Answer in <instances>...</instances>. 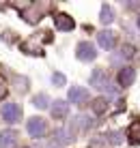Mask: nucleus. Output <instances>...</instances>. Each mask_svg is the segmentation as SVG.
Listing matches in <instances>:
<instances>
[{
  "label": "nucleus",
  "instance_id": "f257e3e1",
  "mask_svg": "<svg viewBox=\"0 0 140 148\" xmlns=\"http://www.w3.org/2000/svg\"><path fill=\"white\" fill-rule=\"evenodd\" d=\"M91 86H95V88H99V90H106V92L114 95V88H112V84H110V79H108V75H106V71H103V69H95V71H93Z\"/></svg>",
  "mask_w": 140,
  "mask_h": 148
},
{
  "label": "nucleus",
  "instance_id": "f03ea898",
  "mask_svg": "<svg viewBox=\"0 0 140 148\" xmlns=\"http://www.w3.org/2000/svg\"><path fill=\"white\" fill-rule=\"evenodd\" d=\"M2 118H4V122H9V125L17 122L22 118V108H19L17 103H4L2 105Z\"/></svg>",
  "mask_w": 140,
  "mask_h": 148
},
{
  "label": "nucleus",
  "instance_id": "7ed1b4c3",
  "mask_svg": "<svg viewBox=\"0 0 140 148\" xmlns=\"http://www.w3.org/2000/svg\"><path fill=\"white\" fill-rule=\"evenodd\" d=\"M76 56H78L80 60H84V62H89V60H95L97 52H95V47H93L89 41H82V43L78 45V52H76Z\"/></svg>",
  "mask_w": 140,
  "mask_h": 148
},
{
  "label": "nucleus",
  "instance_id": "20e7f679",
  "mask_svg": "<svg viewBox=\"0 0 140 148\" xmlns=\"http://www.w3.org/2000/svg\"><path fill=\"white\" fill-rule=\"evenodd\" d=\"M86 99H89V90L86 88H80V86H73V88L69 90V101L76 105H84Z\"/></svg>",
  "mask_w": 140,
  "mask_h": 148
},
{
  "label": "nucleus",
  "instance_id": "39448f33",
  "mask_svg": "<svg viewBox=\"0 0 140 148\" xmlns=\"http://www.w3.org/2000/svg\"><path fill=\"white\" fill-rule=\"evenodd\" d=\"M28 133L33 137H43V133H45V120L43 118H30L28 120Z\"/></svg>",
  "mask_w": 140,
  "mask_h": 148
},
{
  "label": "nucleus",
  "instance_id": "423d86ee",
  "mask_svg": "<svg viewBox=\"0 0 140 148\" xmlns=\"http://www.w3.org/2000/svg\"><path fill=\"white\" fill-rule=\"evenodd\" d=\"M15 144H17L15 131H2L0 133V148H15Z\"/></svg>",
  "mask_w": 140,
  "mask_h": 148
},
{
  "label": "nucleus",
  "instance_id": "0eeeda50",
  "mask_svg": "<svg viewBox=\"0 0 140 148\" xmlns=\"http://www.w3.org/2000/svg\"><path fill=\"white\" fill-rule=\"evenodd\" d=\"M134 79H136V71L132 67H123V71L119 73V84L121 86H132Z\"/></svg>",
  "mask_w": 140,
  "mask_h": 148
},
{
  "label": "nucleus",
  "instance_id": "6e6552de",
  "mask_svg": "<svg viewBox=\"0 0 140 148\" xmlns=\"http://www.w3.org/2000/svg\"><path fill=\"white\" fill-rule=\"evenodd\" d=\"M54 24H56L58 30H71V28H73V19H71L69 15H65V13L54 15Z\"/></svg>",
  "mask_w": 140,
  "mask_h": 148
},
{
  "label": "nucleus",
  "instance_id": "1a4fd4ad",
  "mask_svg": "<svg viewBox=\"0 0 140 148\" xmlns=\"http://www.w3.org/2000/svg\"><path fill=\"white\" fill-rule=\"evenodd\" d=\"M99 45L103 49H112L114 47V32H110V30H103V32H99Z\"/></svg>",
  "mask_w": 140,
  "mask_h": 148
},
{
  "label": "nucleus",
  "instance_id": "9d476101",
  "mask_svg": "<svg viewBox=\"0 0 140 148\" xmlns=\"http://www.w3.org/2000/svg\"><path fill=\"white\" fill-rule=\"evenodd\" d=\"M67 112H69V103H65V101H56L52 105V116L54 118H65Z\"/></svg>",
  "mask_w": 140,
  "mask_h": 148
},
{
  "label": "nucleus",
  "instance_id": "9b49d317",
  "mask_svg": "<svg viewBox=\"0 0 140 148\" xmlns=\"http://www.w3.org/2000/svg\"><path fill=\"white\" fill-rule=\"evenodd\" d=\"M127 137L134 142V144H140V122H134L127 131Z\"/></svg>",
  "mask_w": 140,
  "mask_h": 148
},
{
  "label": "nucleus",
  "instance_id": "f8f14e48",
  "mask_svg": "<svg viewBox=\"0 0 140 148\" xmlns=\"http://www.w3.org/2000/svg\"><path fill=\"white\" fill-rule=\"evenodd\" d=\"M33 103H35V108L43 110V108H48V105H50V99H48V95L41 92V95H37V97L33 99Z\"/></svg>",
  "mask_w": 140,
  "mask_h": 148
},
{
  "label": "nucleus",
  "instance_id": "ddd939ff",
  "mask_svg": "<svg viewBox=\"0 0 140 148\" xmlns=\"http://www.w3.org/2000/svg\"><path fill=\"white\" fill-rule=\"evenodd\" d=\"M101 24H110L112 19H114V13H112V9L110 7H101Z\"/></svg>",
  "mask_w": 140,
  "mask_h": 148
},
{
  "label": "nucleus",
  "instance_id": "4468645a",
  "mask_svg": "<svg viewBox=\"0 0 140 148\" xmlns=\"http://www.w3.org/2000/svg\"><path fill=\"white\" fill-rule=\"evenodd\" d=\"M106 108H108L106 99H95V101H93V112H95V114H103Z\"/></svg>",
  "mask_w": 140,
  "mask_h": 148
},
{
  "label": "nucleus",
  "instance_id": "2eb2a0df",
  "mask_svg": "<svg viewBox=\"0 0 140 148\" xmlns=\"http://www.w3.org/2000/svg\"><path fill=\"white\" fill-rule=\"evenodd\" d=\"M52 82H54V84H58V86H63V84H65V75L54 73V75H52Z\"/></svg>",
  "mask_w": 140,
  "mask_h": 148
},
{
  "label": "nucleus",
  "instance_id": "dca6fc26",
  "mask_svg": "<svg viewBox=\"0 0 140 148\" xmlns=\"http://www.w3.org/2000/svg\"><path fill=\"white\" fill-rule=\"evenodd\" d=\"M110 142H112V144H121V142H123V133H119V131H116V133H112L110 135Z\"/></svg>",
  "mask_w": 140,
  "mask_h": 148
},
{
  "label": "nucleus",
  "instance_id": "f3484780",
  "mask_svg": "<svg viewBox=\"0 0 140 148\" xmlns=\"http://www.w3.org/2000/svg\"><path fill=\"white\" fill-rule=\"evenodd\" d=\"M4 95H7V88H4V84L0 82V99H4Z\"/></svg>",
  "mask_w": 140,
  "mask_h": 148
},
{
  "label": "nucleus",
  "instance_id": "a211bd4d",
  "mask_svg": "<svg viewBox=\"0 0 140 148\" xmlns=\"http://www.w3.org/2000/svg\"><path fill=\"white\" fill-rule=\"evenodd\" d=\"M138 26H140V17H138Z\"/></svg>",
  "mask_w": 140,
  "mask_h": 148
}]
</instances>
